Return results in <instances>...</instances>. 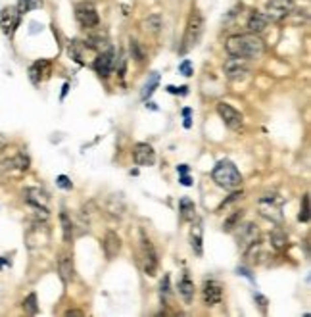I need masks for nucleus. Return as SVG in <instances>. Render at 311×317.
Wrapping results in <instances>:
<instances>
[{
  "mask_svg": "<svg viewBox=\"0 0 311 317\" xmlns=\"http://www.w3.org/2000/svg\"><path fill=\"white\" fill-rule=\"evenodd\" d=\"M60 221H61V229H64V240L69 242L71 237H73V223H71V219L68 217L66 211H61L60 213Z\"/></svg>",
  "mask_w": 311,
  "mask_h": 317,
  "instance_id": "nucleus-28",
  "label": "nucleus"
},
{
  "mask_svg": "<svg viewBox=\"0 0 311 317\" xmlns=\"http://www.w3.org/2000/svg\"><path fill=\"white\" fill-rule=\"evenodd\" d=\"M258 238H259V231H258V227H256L254 223H244V225H240V223H238V231H236V242H238V246H240L242 250H246V248L250 246V244H254Z\"/></svg>",
  "mask_w": 311,
  "mask_h": 317,
  "instance_id": "nucleus-13",
  "label": "nucleus"
},
{
  "mask_svg": "<svg viewBox=\"0 0 311 317\" xmlns=\"http://www.w3.org/2000/svg\"><path fill=\"white\" fill-rule=\"evenodd\" d=\"M250 73V60H244V58H234L231 56L227 62H225V75L231 81H240Z\"/></svg>",
  "mask_w": 311,
  "mask_h": 317,
  "instance_id": "nucleus-9",
  "label": "nucleus"
},
{
  "mask_svg": "<svg viewBox=\"0 0 311 317\" xmlns=\"http://www.w3.org/2000/svg\"><path fill=\"white\" fill-rule=\"evenodd\" d=\"M58 271H60V277L64 284H69V282L75 279V267H73V262L68 256H60L58 260Z\"/></svg>",
  "mask_w": 311,
  "mask_h": 317,
  "instance_id": "nucleus-20",
  "label": "nucleus"
},
{
  "mask_svg": "<svg viewBox=\"0 0 311 317\" xmlns=\"http://www.w3.org/2000/svg\"><path fill=\"white\" fill-rule=\"evenodd\" d=\"M190 244H192V250L198 256L204 254V246H202V227H200V225H194L192 231H190Z\"/></svg>",
  "mask_w": 311,
  "mask_h": 317,
  "instance_id": "nucleus-26",
  "label": "nucleus"
},
{
  "mask_svg": "<svg viewBox=\"0 0 311 317\" xmlns=\"http://www.w3.org/2000/svg\"><path fill=\"white\" fill-rule=\"evenodd\" d=\"M211 179L227 191H234L242 185V175L231 160H221L211 171Z\"/></svg>",
  "mask_w": 311,
  "mask_h": 317,
  "instance_id": "nucleus-2",
  "label": "nucleus"
},
{
  "mask_svg": "<svg viewBox=\"0 0 311 317\" xmlns=\"http://www.w3.org/2000/svg\"><path fill=\"white\" fill-rule=\"evenodd\" d=\"M294 12V0H269L267 16L271 21H283Z\"/></svg>",
  "mask_w": 311,
  "mask_h": 317,
  "instance_id": "nucleus-11",
  "label": "nucleus"
},
{
  "mask_svg": "<svg viewBox=\"0 0 311 317\" xmlns=\"http://www.w3.org/2000/svg\"><path fill=\"white\" fill-rule=\"evenodd\" d=\"M48 75H50V62H46V60H39V62H35L29 68V77H31V81H33L35 85H39Z\"/></svg>",
  "mask_w": 311,
  "mask_h": 317,
  "instance_id": "nucleus-19",
  "label": "nucleus"
},
{
  "mask_svg": "<svg viewBox=\"0 0 311 317\" xmlns=\"http://www.w3.org/2000/svg\"><path fill=\"white\" fill-rule=\"evenodd\" d=\"M140 258H142V267L144 273L154 277L156 269H158V254L154 250V244L150 242V238L140 231Z\"/></svg>",
  "mask_w": 311,
  "mask_h": 317,
  "instance_id": "nucleus-5",
  "label": "nucleus"
},
{
  "mask_svg": "<svg viewBox=\"0 0 311 317\" xmlns=\"http://www.w3.org/2000/svg\"><path fill=\"white\" fill-rule=\"evenodd\" d=\"M4 148H6V139H2V137H0V152H2Z\"/></svg>",
  "mask_w": 311,
  "mask_h": 317,
  "instance_id": "nucleus-41",
  "label": "nucleus"
},
{
  "mask_svg": "<svg viewBox=\"0 0 311 317\" xmlns=\"http://www.w3.org/2000/svg\"><path fill=\"white\" fill-rule=\"evenodd\" d=\"M300 221H303V223H307L309 221V194H303L302 198V208H300Z\"/></svg>",
  "mask_w": 311,
  "mask_h": 317,
  "instance_id": "nucleus-33",
  "label": "nucleus"
},
{
  "mask_svg": "<svg viewBox=\"0 0 311 317\" xmlns=\"http://www.w3.org/2000/svg\"><path fill=\"white\" fill-rule=\"evenodd\" d=\"M258 211L261 217L269 219L271 223H283V210H281V200H276L275 194L263 196L258 202Z\"/></svg>",
  "mask_w": 311,
  "mask_h": 317,
  "instance_id": "nucleus-4",
  "label": "nucleus"
},
{
  "mask_svg": "<svg viewBox=\"0 0 311 317\" xmlns=\"http://www.w3.org/2000/svg\"><path fill=\"white\" fill-rule=\"evenodd\" d=\"M269 240H271V246L275 248V250H283V248H286V244H288V238H286V235L278 229H275L273 233H271Z\"/></svg>",
  "mask_w": 311,
  "mask_h": 317,
  "instance_id": "nucleus-27",
  "label": "nucleus"
},
{
  "mask_svg": "<svg viewBox=\"0 0 311 317\" xmlns=\"http://www.w3.org/2000/svg\"><path fill=\"white\" fill-rule=\"evenodd\" d=\"M43 6V0H19L17 2V12L19 14H27L31 10H37Z\"/></svg>",
  "mask_w": 311,
  "mask_h": 317,
  "instance_id": "nucleus-30",
  "label": "nucleus"
},
{
  "mask_svg": "<svg viewBox=\"0 0 311 317\" xmlns=\"http://www.w3.org/2000/svg\"><path fill=\"white\" fill-rule=\"evenodd\" d=\"M179 181H181V185H184V186H190V185H192V179H190V177L186 175V173H181V179H179Z\"/></svg>",
  "mask_w": 311,
  "mask_h": 317,
  "instance_id": "nucleus-39",
  "label": "nucleus"
},
{
  "mask_svg": "<svg viewBox=\"0 0 311 317\" xmlns=\"http://www.w3.org/2000/svg\"><path fill=\"white\" fill-rule=\"evenodd\" d=\"M179 211H181L182 221H192L196 217V206L190 198H181L179 202Z\"/></svg>",
  "mask_w": 311,
  "mask_h": 317,
  "instance_id": "nucleus-25",
  "label": "nucleus"
},
{
  "mask_svg": "<svg viewBox=\"0 0 311 317\" xmlns=\"http://www.w3.org/2000/svg\"><path fill=\"white\" fill-rule=\"evenodd\" d=\"M29 169V158L25 154H17L14 158H8L4 162H0V183L8 181L10 175H16V173H23Z\"/></svg>",
  "mask_w": 311,
  "mask_h": 317,
  "instance_id": "nucleus-6",
  "label": "nucleus"
},
{
  "mask_svg": "<svg viewBox=\"0 0 311 317\" xmlns=\"http://www.w3.org/2000/svg\"><path fill=\"white\" fill-rule=\"evenodd\" d=\"M50 240V231L46 229L44 223H35L33 227L27 233V244L29 248H39V246H46Z\"/></svg>",
  "mask_w": 311,
  "mask_h": 317,
  "instance_id": "nucleus-12",
  "label": "nucleus"
},
{
  "mask_svg": "<svg viewBox=\"0 0 311 317\" xmlns=\"http://www.w3.org/2000/svg\"><path fill=\"white\" fill-rule=\"evenodd\" d=\"M23 309H25V313H29V315H35V313L39 311V306H37V294H29V296L23 300Z\"/></svg>",
  "mask_w": 311,
  "mask_h": 317,
  "instance_id": "nucleus-32",
  "label": "nucleus"
},
{
  "mask_svg": "<svg viewBox=\"0 0 311 317\" xmlns=\"http://www.w3.org/2000/svg\"><path fill=\"white\" fill-rule=\"evenodd\" d=\"M102 248H104V254L108 260H113L115 256L119 254L121 250V238L117 233H113V231H108L106 233V237H104V242H102Z\"/></svg>",
  "mask_w": 311,
  "mask_h": 317,
  "instance_id": "nucleus-18",
  "label": "nucleus"
},
{
  "mask_svg": "<svg viewBox=\"0 0 311 317\" xmlns=\"http://www.w3.org/2000/svg\"><path fill=\"white\" fill-rule=\"evenodd\" d=\"M56 185L60 186V188H66V191H69V188H71V181H69V177L60 175L58 179H56Z\"/></svg>",
  "mask_w": 311,
  "mask_h": 317,
  "instance_id": "nucleus-36",
  "label": "nucleus"
},
{
  "mask_svg": "<svg viewBox=\"0 0 311 317\" xmlns=\"http://www.w3.org/2000/svg\"><path fill=\"white\" fill-rule=\"evenodd\" d=\"M177 289H179V294H181V298L184 300V304H190V302L194 300V282L190 281L189 275H184L181 281H179Z\"/></svg>",
  "mask_w": 311,
  "mask_h": 317,
  "instance_id": "nucleus-22",
  "label": "nucleus"
},
{
  "mask_svg": "<svg viewBox=\"0 0 311 317\" xmlns=\"http://www.w3.org/2000/svg\"><path fill=\"white\" fill-rule=\"evenodd\" d=\"M204 35V18L198 10H192V14L189 16L186 21V31L182 37V46L181 52H189L190 48H194L200 43V39Z\"/></svg>",
  "mask_w": 311,
  "mask_h": 317,
  "instance_id": "nucleus-3",
  "label": "nucleus"
},
{
  "mask_svg": "<svg viewBox=\"0 0 311 317\" xmlns=\"http://www.w3.org/2000/svg\"><path fill=\"white\" fill-rule=\"evenodd\" d=\"M75 18H77L79 25L85 29H95L100 23L98 12H96L95 4H90V2H79L75 6Z\"/></svg>",
  "mask_w": 311,
  "mask_h": 317,
  "instance_id": "nucleus-7",
  "label": "nucleus"
},
{
  "mask_svg": "<svg viewBox=\"0 0 311 317\" xmlns=\"http://www.w3.org/2000/svg\"><path fill=\"white\" fill-rule=\"evenodd\" d=\"M160 292H162V300H165L169 296V275H165L162 282H160Z\"/></svg>",
  "mask_w": 311,
  "mask_h": 317,
  "instance_id": "nucleus-34",
  "label": "nucleus"
},
{
  "mask_svg": "<svg viewBox=\"0 0 311 317\" xmlns=\"http://www.w3.org/2000/svg\"><path fill=\"white\" fill-rule=\"evenodd\" d=\"M227 52L234 58H244V60H256L265 52V43L254 33L248 35H234L229 37L225 43Z\"/></svg>",
  "mask_w": 311,
  "mask_h": 317,
  "instance_id": "nucleus-1",
  "label": "nucleus"
},
{
  "mask_svg": "<svg viewBox=\"0 0 311 317\" xmlns=\"http://www.w3.org/2000/svg\"><path fill=\"white\" fill-rule=\"evenodd\" d=\"M85 44L88 48H96V50H102L104 46H108V37L102 31H96V33H90L86 35Z\"/></svg>",
  "mask_w": 311,
  "mask_h": 317,
  "instance_id": "nucleus-23",
  "label": "nucleus"
},
{
  "mask_svg": "<svg viewBox=\"0 0 311 317\" xmlns=\"http://www.w3.org/2000/svg\"><path fill=\"white\" fill-rule=\"evenodd\" d=\"M23 196H25V202L31 204L33 208H41V210H46L48 208V194L41 191V188H25L23 191Z\"/></svg>",
  "mask_w": 311,
  "mask_h": 317,
  "instance_id": "nucleus-17",
  "label": "nucleus"
},
{
  "mask_svg": "<svg viewBox=\"0 0 311 317\" xmlns=\"http://www.w3.org/2000/svg\"><path fill=\"white\" fill-rule=\"evenodd\" d=\"M133 158L137 162V166H154L156 152L148 142H138L133 148Z\"/></svg>",
  "mask_w": 311,
  "mask_h": 317,
  "instance_id": "nucleus-14",
  "label": "nucleus"
},
{
  "mask_svg": "<svg viewBox=\"0 0 311 317\" xmlns=\"http://www.w3.org/2000/svg\"><path fill=\"white\" fill-rule=\"evenodd\" d=\"M177 171H179V173H189V168H186V166H179Z\"/></svg>",
  "mask_w": 311,
  "mask_h": 317,
  "instance_id": "nucleus-40",
  "label": "nucleus"
},
{
  "mask_svg": "<svg viewBox=\"0 0 311 317\" xmlns=\"http://www.w3.org/2000/svg\"><path fill=\"white\" fill-rule=\"evenodd\" d=\"M142 27H144V31H148V33L158 35L160 29L164 27V19H162L160 14H152V16H148V18L142 21Z\"/></svg>",
  "mask_w": 311,
  "mask_h": 317,
  "instance_id": "nucleus-24",
  "label": "nucleus"
},
{
  "mask_svg": "<svg viewBox=\"0 0 311 317\" xmlns=\"http://www.w3.org/2000/svg\"><path fill=\"white\" fill-rule=\"evenodd\" d=\"M131 52H133V56L137 58L138 62H140V60L144 58V54H142V50L138 48V43H137V41H133V43H131Z\"/></svg>",
  "mask_w": 311,
  "mask_h": 317,
  "instance_id": "nucleus-37",
  "label": "nucleus"
},
{
  "mask_svg": "<svg viewBox=\"0 0 311 317\" xmlns=\"http://www.w3.org/2000/svg\"><path fill=\"white\" fill-rule=\"evenodd\" d=\"M113 64H115V54H113V50H106V52H100L96 56L92 68H95V71L100 77H108L113 70Z\"/></svg>",
  "mask_w": 311,
  "mask_h": 317,
  "instance_id": "nucleus-16",
  "label": "nucleus"
},
{
  "mask_svg": "<svg viewBox=\"0 0 311 317\" xmlns=\"http://www.w3.org/2000/svg\"><path fill=\"white\" fill-rule=\"evenodd\" d=\"M179 73H182L184 77H190V75H192V64H190L189 60L181 62V66H179Z\"/></svg>",
  "mask_w": 311,
  "mask_h": 317,
  "instance_id": "nucleus-35",
  "label": "nucleus"
},
{
  "mask_svg": "<svg viewBox=\"0 0 311 317\" xmlns=\"http://www.w3.org/2000/svg\"><path fill=\"white\" fill-rule=\"evenodd\" d=\"M202 300L206 306H217L223 300V284L215 279H206L202 284Z\"/></svg>",
  "mask_w": 311,
  "mask_h": 317,
  "instance_id": "nucleus-10",
  "label": "nucleus"
},
{
  "mask_svg": "<svg viewBox=\"0 0 311 317\" xmlns=\"http://www.w3.org/2000/svg\"><path fill=\"white\" fill-rule=\"evenodd\" d=\"M242 215H244V211H234L233 215H229L227 219H225V223H223V231H233V229H236L238 227V223H240V219H242Z\"/></svg>",
  "mask_w": 311,
  "mask_h": 317,
  "instance_id": "nucleus-31",
  "label": "nucleus"
},
{
  "mask_svg": "<svg viewBox=\"0 0 311 317\" xmlns=\"http://www.w3.org/2000/svg\"><path fill=\"white\" fill-rule=\"evenodd\" d=\"M267 23H269V18L265 14H261V12H252L250 18H248V29H250V33H254V35L265 31Z\"/></svg>",
  "mask_w": 311,
  "mask_h": 317,
  "instance_id": "nucleus-21",
  "label": "nucleus"
},
{
  "mask_svg": "<svg viewBox=\"0 0 311 317\" xmlns=\"http://www.w3.org/2000/svg\"><path fill=\"white\" fill-rule=\"evenodd\" d=\"M158 83H160V75H158V73H152V75H150V79L146 81L144 88H142V98H144V100L154 94V90H156V87H158Z\"/></svg>",
  "mask_w": 311,
  "mask_h": 317,
  "instance_id": "nucleus-29",
  "label": "nucleus"
},
{
  "mask_svg": "<svg viewBox=\"0 0 311 317\" xmlns=\"http://www.w3.org/2000/svg\"><path fill=\"white\" fill-rule=\"evenodd\" d=\"M19 19H21V14L17 12V8H6L2 12V16H0V27H2L4 35L6 37L14 35V31L19 25Z\"/></svg>",
  "mask_w": 311,
  "mask_h": 317,
  "instance_id": "nucleus-15",
  "label": "nucleus"
},
{
  "mask_svg": "<svg viewBox=\"0 0 311 317\" xmlns=\"http://www.w3.org/2000/svg\"><path fill=\"white\" fill-rule=\"evenodd\" d=\"M167 92H171V94H186V92H189V87H173V85H169V87H167Z\"/></svg>",
  "mask_w": 311,
  "mask_h": 317,
  "instance_id": "nucleus-38",
  "label": "nucleus"
},
{
  "mask_svg": "<svg viewBox=\"0 0 311 317\" xmlns=\"http://www.w3.org/2000/svg\"><path fill=\"white\" fill-rule=\"evenodd\" d=\"M217 114H219V117L223 119L225 125H227L231 131L242 129V125H244V115H242L236 108H233L231 104L219 102V104H217Z\"/></svg>",
  "mask_w": 311,
  "mask_h": 317,
  "instance_id": "nucleus-8",
  "label": "nucleus"
}]
</instances>
